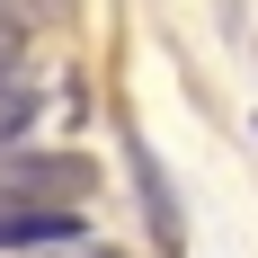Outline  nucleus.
<instances>
[{
	"label": "nucleus",
	"mask_w": 258,
	"mask_h": 258,
	"mask_svg": "<svg viewBox=\"0 0 258 258\" xmlns=\"http://www.w3.org/2000/svg\"><path fill=\"white\" fill-rule=\"evenodd\" d=\"M27 258H125V249H107V240L72 232V240H53V249H27Z\"/></svg>",
	"instance_id": "obj_5"
},
{
	"label": "nucleus",
	"mask_w": 258,
	"mask_h": 258,
	"mask_svg": "<svg viewBox=\"0 0 258 258\" xmlns=\"http://www.w3.org/2000/svg\"><path fill=\"white\" fill-rule=\"evenodd\" d=\"M36 107H45V98H36L27 80H0V152H9V143H18V134L36 125Z\"/></svg>",
	"instance_id": "obj_4"
},
{
	"label": "nucleus",
	"mask_w": 258,
	"mask_h": 258,
	"mask_svg": "<svg viewBox=\"0 0 258 258\" xmlns=\"http://www.w3.org/2000/svg\"><path fill=\"white\" fill-rule=\"evenodd\" d=\"M18 45H27V27H0V80H18Z\"/></svg>",
	"instance_id": "obj_6"
},
{
	"label": "nucleus",
	"mask_w": 258,
	"mask_h": 258,
	"mask_svg": "<svg viewBox=\"0 0 258 258\" xmlns=\"http://www.w3.org/2000/svg\"><path fill=\"white\" fill-rule=\"evenodd\" d=\"M72 232H89L80 223V205H0V249H53V240H72Z\"/></svg>",
	"instance_id": "obj_2"
},
{
	"label": "nucleus",
	"mask_w": 258,
	"mask_h": 258,
	"mask_svg": "<svg viewBox=\"0 0 258 258\" xmlns=\"http://www.w3.org/2000/svg\"><path fill=\"white\" fill-rule=\"evenodd\" d=\"M134 178H143V214H152V232H160V249H178V196H169V178H160V160L134 143Z\"/></svg>",
	"instance_id": "obj_3"
},
{
	"label": "nucleus",
	"mask_w": 258,
	"mask_h": 258,
	"mask_svg": "<svg viewBox=\"0 0 258 258\" xmlns=\"http://www.w3.org/2000/svg\"><path fill=\"white\" fill-rule=\"evenodd\" d=\"M98 187V160L80 152H0V205H89Z\"/></svg>",
	"instance_id": "obj_1"
},
{
	"label": "nucleus",
	"mask_w": 258,
	"mask_h": 258,
	"mask_svg": "<svg viewBox=\"0 0 258 258\" xmlns=\"http://www.w3.org/2000/svg\"><path fill=\"white\" fill-rule=\"evenodd\" d=\"M0 27H27V0H0Z\"/></svg>",
	"instance_id": "obj_7"
}]
</instances>
